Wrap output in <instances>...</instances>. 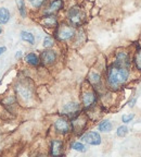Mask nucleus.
Here are the masks:
<instances>
[{
    "instance_id": "nucleus-16",
    "label": "nucleus",
    "mask_w": 141,
    "mask_h": 157,
    "mask_svg": "<svg viewBox=\"0 0 141 157\" xmlns=\"http://www.w3.org/2000/svg\"><path fill=\"white\" fill-rule=\"evenodd\" d=\"M11 19V13L7 8H0V24H7Z\"/></svg>"
},
{
    "instance_id": "nucleus-9",
    "label": "nucleus",
    "mask_w": 141,
    "mask_h": 157,
    "mask_svg": "<svg viewBox=\"0 0 141 157\" xmlns=\"http://www.w3.org/2000/svg\"><path fill=\"white\" fill-rule=\"evenodd\" d=\"M56 52L50 48H47L46 50L42 52L40 54V61L45 66H51L56 62Z\"/></svg>"
},
{
    "instance_id": "nucleus-20",
    "label": "nucleus",
    "mask_w": 141,
    "mask_h": 157,
    "mask_svg": "<svg viewBox=\"0 0 141 157\" xmlns=\"http://www.w3.org/2000/svg\"><path fill=\"white\" fill-rule=\"evenodd\" d=\"M17 93L21 95V97L24 98V99H28L31 97V91H29V88L26 87V86H23V85H20L19 87L16 88Z\"/></svg>"
},
{
    "instance_id": "nucleus-30",
    "label": "nucleus",
    "mask_w": 141,
    "mask_h": 157,
    "mask_svg": "<svg viewBox=\"0 0 141 157\" xmlns=\"http://www.w3.org/2000/svg\"><path fill=\"white\" fill-rule=\"evenodd\" d=\"M2 32H3V29H2V27H1V26H0V35H1V34H2Z\"/></svg>"
},
{
    "instance_id": "nucleus-29",
    "label": "nucleus",
    "mask_w": 141,
    "mask_h": 157,
    "mask_svg": "<svg viewBox=\"0 0 141 157\" xmlns=\"http://www.w3.org/2000/svg\"><path fill=\"white\" fill-rule=\"evenodd\" d=\"M135 103H136V99H132V101H129L128 105L130 106V107H134V104H135Z\"/></svg>"
},
{
    "instance_id": "nucleus-22",
    "label": "nucleus",
    "mask_w": 141,
    "mask_h": 157,
    "mask_svg": "<svg viewBox=\"0 0 141 157\" xmlns=\"http://www.w3.org/2000/svg\"><path fill=\"white\" fill-rule=\"evenodd\" d=\"M42 45H44L45 48H51V47H53L54 45V38L52 36H46L44 39V43H42Z\"/></svg>"
},
{
    "instance_id": "nucleus-10",
    "label": "nucleus",
    "mask_w": 141,
    "mask_h": 157,
    "mask_svg": "<svg viewBox=\"0 0 141 157\" xmlns=\"http://www.w3.org/2000/svg\"><path fill=\"white\" fill-rule=\"evenodd\" d=\"M39 23L45 27H49V29H56L59 25L58 17L56 14H45L42 17V19L39 20Z\"/></svg>"
},
{
    "instance_id": "nucleus-25",
    "label": "nucleus",
    "mask_w": 141,
    "mask_h": 157,
    "mask_svg": "<svg viewBox=\"0 0 141 157\" xmlns=\"http://www.w3.org/2000/svg\"><path fill=\"white\" fill-rule=\"evenodd\" d=\"M135 64H136V68L141 71V50H139L135 56Z\"/></svg>"
},
{
    "instance_id": "nucleus-23",
    "label": "nucleus",
    "mask_w": 141,
    "mask_h": 157,
    "mask_svg": "<svg viewBox=\"0 0 141 157\" xmlns=\"http://www.w3.org/2000/svg\"><path fill=\"white\" fill-rule=\"evenodd\" d=\"M46 1L47 0H28V2L34 9H40L46 3Z\"/></svg>"
},
{
    "instance_id": "nucleus-6",
    "label": "nucleus",
    "mask_w": 141,
    "mask_h": 157,
    "mask_svg": "<svg viewBox=\"0 0 141 157\" xmlns=\"http://www.w3.org/2000/svg\"><path fill=\"white\" fill-rule=\"evenodd\" d=\"M97 93L93 90H87L81 95V101H83V105L86 109L93 107L96 105V103H97Z\"/></svg>"
},
{
    "instance_id": "nucleus-8",
    "label": "nucleus",
    "mask_w": 141,
    "mask_h": 157,
    "mask_svg": "<svg viewBox=\"0 0 141 157\" xmlns=\"http://www.w3.org/2000/svg\"><path fill=\"white\" fill-rule=\"evenodd\" d=\"M80 140L89 145H100L102 142L101 135L98 132H95V131H90V132L85 133L84 135H81Z\"/></svg>"
},
{
    "instance_id": "nucleus-7",
    "label": "nucleus",
    "mask_w": 141,
    "mask_h": 157,
    "mask_svg": "<svg viewBox=\"0 0 141 157\" xmlns=\"http://www.w3.org/2000/svg\"><path fill=\"white\" fill-rule=\"evenodd\" d=\"M86 124H87V118L79 113L76 118L72 119V132L79 134L85 130Z\"/></svg>"
},
{
    "instance_id": "nucleus-18",
    "label": "nucleus",
    "mask_w": 141,
    "mask_h": 157,
    "mask_svg": "<svg viewBox=\"0 0 141 157\" xmlns=\"http://www.w3.org/2000/svg\"><path fill=\"white\" fill-rule=\"evenodd\" d=\"M21 38H22L24 42L28 43V44H31V45L35 44V36L32 33L26 32V31H22V32H21Z\"/></svg>"
},
{
    "instance_id": "nucleus-3",
    "label": "nucleus",
    "mask_w": 141,
    "mask_h": 157,
    "mask_svg": "<svg viewBox=\"0 0 141 157\" xmlns=\"http://www.w3.org/2000/svg\"><path fill=\"white\" fill-rule=\"evenodd\" d=\"M76 35V29L70 23H59V25L56 27L54 37L60 42H66L70 40Z\"/></svg>"
},
{
    "instance_id": "nucleus-26",
    "label": "nucleus",
    "mask_w": 141,
    "mask_h": 157,
    "mask_svg": "<svg viewBox=\"0 0 141 157\" xmlns=\"http://www.w3.org/2000/svg\"><path fill=\"white\" fill-rule=\"evenodd\" d=\"M134 117H135V116L132 115V113H129V115H124L122 117V120H123V122H124V123H128V122H130L132 119H134Z\"/></svg>"
},
{
    "instance_id": "nucleus-15",
    "label": "nucleus",
    "mask_w": 141,
    "mask_h": 157,
    "mask_svg": "<svg viewBox=\"0 0 141 157\" xmlns=\"http://www.w3.org/2000/svg\"><path fill=\"white\" fill-rule=\"evenodd\" d=\"M88 81L91 84V86L97 88L98 86L101 84V75H100L99 73H96V72H91V73L88 75Z\"/></svg>"
},
{
    "instance_id": "nucleus-21",
    "label": "nucleus",
    "mask_w": 141,
    "mask_h": 157,
    "mask_svg": "<svg viewBox=\"0 0 141 157\" xmlns=\"http://www.w3.org/2000/svg\"><path fill=\"white\" fill-rule=\"evenodd\" d=\"M70 147H72V150L77 151V152H81V153H85L86 151H87V147L81 142H74L73 144L70 145Z\"/></svg>"
},
{
    "instance_id": "nucleus-11",
    "label": "nucleus",
    "mask_w": 141,
    "mask_h": 157,
    "mask_svg": "<svg viewBox=\"0 0 141 157\" xmlns=\"http://www.w3.org/2000/svg\"><path fill=\"white\" fill-rule=\"evenodd\" d=\"M64 8V0H52L44 11L45 14H56Z\"/></svg>"
},
{
    "instance_id": "nucleus-13",
    "label": "nucleus",
    "mask_w": 141,
    "mask_h": 157,
    "mask_svg": "<svg viewBox=\"0 0 141 157\" xmlns=\"http://www.w3.org/2000/svg\"><path fill=\"white\" fill-rule=\"evenodd\" d=\"M63 142L61 140H53L50 146V154L52 156H60L63 155Z\"/></svg>"
},
{
    "instance_id": "nucleus-2",
    "label": "nucleus",
    "mask_w": 141,
    "mask_h": 157,
    "mask_svg": "<svg viewBox=\"0 0 141 157\" xmlns=\"http://www.w3.org/2000/svg\"><path fill=\"white\" fill-rule=\"evenodd\" d=\"M67 21L72 26L79 27L85 23L86 21V12L85 10L79 6H73L67 11Z\"/></svg>"
},
{
    "instance_id": "nucleus-17",
    "label": "nucleus",
    "mask_w": 141,
    "mask_h": 157,
    "mask_svg": "<svg viewBox=\"0 0 141 157\" xmlns=\"http://www.w3.org/2000/svg\"><path fill=\"white\" fill-rule=\"evenodd\" d=\"M112 123L110 122L109 120H102L101 122L99 123V125H98V129H99V131H101V132H110V131L112 130Z\"/></svg>"
},
{
    "instance_id": "nucleus-4",
    "label": "nucleus",
    "mask_w": 141,
    "mask_h": 157,
    "mask_svg": "<svg viewBox=\"0 0 141 157\" xmlns=\"http://www.w3.org/2000/svg\"><path fill=\"white\" fill-rule=\"evenodd\" d=\"M79 113L80 106L77 103H74V101L67 103L62 108V115L65 118H67V119H74V118H76L79 115Z\"/></svg>"
},
{
    "instance_id": "nucleus-14",
    "label": "nucleus",
    "mask_w": 141,
    "mask_h": 157,
    "mask_svg": "<svg viewBox=\"0 0 141 157\" xmlns=\"http://www.w3.org/2000/svg\"><path fill=\"white\" fill-rule=\"evenodd\" d=\"M25 61H26V63L29 64V66L37 67L40 63V58H39L35 52H29V54H27L26 56H25Z\"/></svg>"
},
{
    "instance_id": "nucleus-5",
    "label": "nucleus",
    "mask_w": 141,
    "mask_h": 157,
    "mask_svg": "<svg viewBox=\"0 0 141 157\" xmlns=\"http://www.w3.org/2000/svg\"><path fill=\"white\" fill-rule=\"evenodd\" d=\"M54 129L60 134H67L72 132V122L67 120V118H59L54 122Z\"/></svg>"
},
{
    "instance_id": "nucleus-12",
    "label": "nucleus",
    "mask_w": 141,
    "mask_h": 157,
    "mask_svg": "<svg viewBox=\"0 0 141 157\" xmlns=\"http://www.w3.org/2000/svg\"><path fill=\"white\" fill-rule=\"evenodd\" d=\"M115 64L119 67H124V68H128L130 67V59H129V55L126 52H116V58H115Z\"/></svg>"
},
{
    "instance_id": "nucleus-27",
    "label": "nucleus",
    "mask_w": 141,
    "mask_h": 157,
    "mask_svg": "<svg viewBox=\"0 0 141 157\" xmlns=\"http://www.w3.org/2000/svg\"><path fill=\"white\" fill-rule=\"evenodd\" d=\"M7 52V47H0V56H1V55L3 54V52Z\"/></svg>"
},
{
    "instance_id": "nucleus-24",
    "label": "nucleus",
    "mask_w": 141,
    "mask_h": 157,
    "mask_svg": "<svg viewBox=\"0 0 141 157\" xmlns=\"http://www.w3.org/2000/svg\"><path fill=\"white\" fill-rule=\"evenodd\" d=\"M117 135H118L119 137H124L127 135V133H128V128L126 127V125H121V127L117 129Z\"/></svg>"
},
{
    "instance_id": "nucleus-1",
    "label": "nucleus",
    "mask_w": 141,
    "mask_h": 157,
    "mask_svg": "<svg viewBox=\"0 0 141 157\" xmlns=\"http://www.w3.org/2000/svg\"><path fill=\"white\" fill-rule=\"evenodd\" d=\"M128 76H129L128 68L119 67L117 64L113 63L109 68V70H107V81L110 87L113 88V90H116V88L121 87L128 80Z\"/></svg>"
},
{
    "instance_id": "nucleus-28",
    "label": "nucleus",
    "mask_w": 141,
    "mask_h": 157,
    "mask_svg": "<svg viewBox=\"0 0 141 157\" xmlns=\"http://www.w3.org/2000/svg\"><path fill=\"white\" fill-rule=\"evenodd\" d=\"M21 57H22V52H17L15 55V59H20Z\"/></svg>"
},
{
    "instance_id": "nucleus-19",
    "label": "nucleus",
    "mask_w": 141,
    "mask_h": 157,
    "mask_svg": "<svg viewBox=\"0 0 141 157\" xmlns=\"http://www.w3.org/2000/svg\"><path fill=\"white\" fill-rule=\"evenodd\" d=\"M17 6V9H19L20 15L24 19L27 15V11H26V7H25V0H15Z\"/></svg>"
}]
</instances>
